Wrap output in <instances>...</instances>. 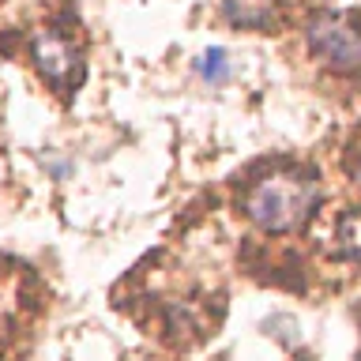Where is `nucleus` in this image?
Returning <instances> with one entry per match:
<instances>
[{
    "instance_id": "1",
    "label": "nucleus",
    "mask_w": 361,
    "mask_h": 361,
    "mask_svg": "<svg viewBox=\"0 0 361 361\" xmlns=\"http://www.w3.org/2000/svg\"><path fill=\"white\" fill-rule=\"evenodd\" d=\"M241 207L259 230L286 233L293 226H301L309 219V211L316 207V177L305 166L282 162L245 188Z\"/></svg>"
},
{
    "instance_id": "2",
    "label": "nucleus",
    "mask_w": 361,
    "mask_h": 361,
    "mask_svg": "<svg viewBox=\"0 0 361 361\" xmlns=\"http://www.w3.org/2000/svg\"><path fill=\"white\" fill-rule=\"evenodd\" d=\"M312 53L335 72H357L361 68V30L343 16H316L305 30Z\"/></svg>"
},
{
    "instance_id": "3",
    "label": "nucleus",
    "mask_w": 361,
    "mask_h": 361,
    "mask_svg": "<svg viewBox=\"0 0 361 361\" xmlns=\"http://www.w3.org/2000/svg\"><path fill=\"white\" fill-rule=\"evenodd\" d=\"M34 64L53 79L56 87H75L83 79V61L79 53L56 34H38L34 38Z\"/></svg>"
},
{
    "instance_id": "4",
    "label": "nucleus",
    "mask_w": 361,
    "mask_h": 361,
    "mask_svg": "<svg viewBox=\"0 0 361 361\" xmlns=\"http://www.w3.org/2000/svg\"><path fill=\"white\" fill-rule=\"evenodd\" d=\"M226 19L241 30H271L279 27V0H226Z\"/></svg>"
},
{
    "instance_id": "5",
    "label": "nucleus",
    "mask_w": 361,
    "mask_h": 361,
    "mask_svg": "<svg viewBox=\"0 0 361 361\" xmlns=\"http://www.w3.org/2000/svg\"><path fill=\"white\" fill-rule=\"evenodd\" d=\"M335 245L350 259H361V211H346L335 226Z\"/></svg>"
},
{
    "instance_id": "6",
    "label": "nucleus",
    "mask_w": 361,
    "mask_h": 361,
    "mask_svg": "<svg viewBox=\"0 0 361 361\" xmlns=\"http://www.w3.org/2000/svg\"><path fill=\"white\" fill-rule=\"evenodd\" d=\"M226 72H230V64H226V53L222 49H211L207 56H203V75H207L211 83H222Z\"/></svg>"
},
{
    "instance_id": "7",
    "label": "nucleus",
    "mask_w": 361,
    "mask_h": 361,
    "mask_svg": "<svg viewBox=\"0 0 361 361\" xmlns=\"http://www.w3.org/2000/svg\"><path fill=\"white\" fill-rule=\"evenodd\" d=\"M354 177H357V185H361V154H357V162H354Z\"/></svg>"
}]
</instances>
